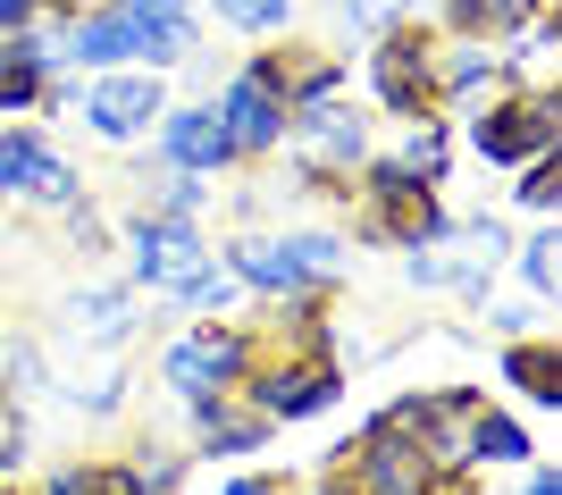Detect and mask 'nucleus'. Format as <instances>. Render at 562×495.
I'll return each instance as SVG.
<instances>
[{"mask_svg": "<svg viewBox=\"0 0 562 495\" xmlns=\"http://www.w3.org/2000/svg\"><path fill=\"white\" fill-rule=\"evenodd\" d=\"M328 471L345 479V495H428L446 471L420 437V395H395L386 412H370L352 428V446L328 453Z\"/></svg>", "mask_w": 562, "mask_h": 495, "instance_id": "nucleus-1", "label": "nucleus"}, {"mask_svg": "<svg viewBox=\"0 0 562 495\" xmlns=\"http://www.w3.org/2000/svg\"><path fill=\"white\" fill-rule=\"evenodd\" d=\"M352 244H386V252H420V244H446V202H437V185L428 177H412L403 160H361L352 168Z\"/></svg>", "mask_w": 562, "mask_h": 495, "instance_id": "nucleus-2", "label": "nucleus"}, {"mask_svg": "<svg viewBox=\"0 0 562 495\" xmlns=\"http://www.w3.org/2000/svg\"><path fill=\"white\" fill-rule=\"evenodd\" d=\"M462 143L479 151L487 168H520V160H546L562 151V93L554 85H495L462 110Z\"/></svg>", "mask_w": 562, "mask_h": 495, "instance_id": "nucleus-3", "label": "nucleus"}, {"mask_svg": "<svg viewBox=\"0 0 562 495\" xmlns=\"http://www.w3.org/2000/svg\"><path fill=\"white\" fill-rule=\"evenodd\" d=\"M361 85H370V101L386 110V119H446L437 110V25L412 18V25H386V34H370V59H361Z\"/></svg>", "mask_w": 562, "mask_h": 495, "instance_id": "nucleus-4", "label": "nucleus"}, {"mask_svg": "<svg viewBox=\"0 0 562 495\" xmlns=\"http://www.w3.org/2000/svg\"><path fill=\"white\" fill-rule=\"evenodd\" d=\"M211 236L193 218H160V211H135L126 218V285L135 294H160V303H186L193 285L211 278Z\"/></svg>", "mask_w": 562, "mask_h": 495, "instance_id": "nucleus-5", "label": "nucleus"}, {"mask_svg": "<svg viewBox=\"0 0 562 495\" xmlns=\"http://www.w3.org/2000/svg\"><path fill=\"white\" fill-rule=\"evenodd\" d=\"M244 370H252V328L244 319H193L186 336H168V353H160V386L177 403L235 395Z\"/></svg>", "mask_w": 562, "mask_h": 495, "instance_id": "nucleus-6", "label": "nucleus"}, {"mask_svg": "<svg viewBox=\"0 0 562 495\" xmlns=\"http://www.w3.org/2000/svg\"><path fill=\"white\" fill-rule=\"evenodd\" d=\"M76 110L101 143H143L168 110V76L160 68H93L76 76Z\"/></svg>", "mask_w": 562, "mask_h": 495, "instance_id": "nucleus-7", "label": "nucleus"}, {"mask_svg": "<svg viewBox=\"0 0 562 495\" xmlns=\"http://www.w3.org/2000/svg\"><path fill=\"white\" fill-rule=\"evenodd\" d=\"M278 50H252L244 68L285 101V110H319V101H345V59L319 43H294V34H269Z\"/></svg>", "mask_w": 562, "mask_h": 495, "instance_id": "nucleus-8", "label": "nucleus"}, {"mask_svg": "<svg viewBox=\"0 0 562 495\" xmlns=\"http://www.w3.org/2000/svg\"><path fill=\"white\" fill-rule=\"evenodd\" d=\"M227 269L244 278V294H260V303H303V294H336V285H319L303 269V252H294V236L285 227H244V236L227 244Z\"/></svg>", "mask_w": 562, "mask_h": 495, "instance_id": "nucleus-9", "label": "nucleus"}, {"mask_svg": "<svg viewBox=\"0 0 562 495\" xmlns=\"http://www.w3.org/2000/svg\"><path fill=\"white\" fill-rule=\"evenodd\" d=\"M135 328H143L135 285H76L68 303H59V336H68L76 353H126Z\"/></svg>", "mask_w": 562, "mask_h": 495, "instance_id": "nucleus-10", "label": "nucleus"}, {"mask_svg": "<svg viewBox=\"0 0 562 495\" xmlns=\"http://www.w3.org/2000/svg\"><path fill=\"white\" fill-rule=\"evenodd\" d=\"M218 126H227V143H235V160H278V143H285V119H294V110H285L278 93H269V85H260L252 68H235L227 85H218Z\"/></svg>", "mask_w": 562, "mask_h": 495, "instance_id": "nucleus-11", "label": "nucleus"}, {"mask_svg": "<svg viewBox=\"0 0 562 495\" xmlns=\"http://www.w3.org/2000/svg\"><path fill=\"white\" fill-rule=\"evenodd\" d=\"M151 151L177 160V168H193V177H227V168H244V160H235V143H227V126H218V101H168L160 126H151Z\"/></svg>", "mask_w": 562, "mask_h": 495, "instance_id": "nucleus-12", "label": "nucleus"}, {"mask_svg": "<svg viewBox=\"0 0 562 495\" xmlns=\"http://www.w3.org/2000/svg\"><path fill=\"white\" fill-rule=\"evenodd\" d=\"M59 59H68L76 76H93V68H143V18H126L117 0H101V9H85V18L59 25Z\"/></svg>", "mask_w": 562, "mask_h": 495, "instance_id": "nucleus-13", "label": "nucleus"}, {"mask_svg": "<svg viewBox=\"0 0 562 495\" xmlns=\"http://www.w3.org/2000/svg\"><path fill=\"white\" fill-rule=\"evenodd\" d=\"M504 85V50L479 43V34H437V110H470L479 93Z\"/></svg>", "mask_w": 562, "mask_h": 495, "instance_id": "nucleus-14", "label": "nucleus"}, {"mask_svg": "<svg viewBox=\"0 0 562 495\" xmlns=\"http://www.w3.org/2000/svg\"><path fill=\"white\" fill-rule=\"evenodd\" d=\"M504 386L538 403V412H562V336H504V353H495Z\"/></svg>", "mask_w": 562, "mask_h": 495, "instance_id": "nucleus-15", "label": "nucleus"}, {"mask_svg": "<svg viewBox=\"0 0 562 495\" xmlns=\"http://www.w3.org/2000/svg\"><path fill=\"white\" fill-rule=\"evenodd\" d=\"M186 412H193L202 453H260L269 446V420H260L244 395H202V403H186Z\"/></svg>", "mask_w": 562, "mask_h": 495, "instance_id": "nucleus-16", "label": "nucleus"}, {"mask_svg": "<svg viewBox=\"0 0 562 495\" xmlns=\"http://www.w3.org/2000/svg\"><path fill=\"white\" fill-rule=\"evenodd\" d=\"M135 185H143V211H160V218H193L202 227V211H211V185L218 177H193V168H177V160H151L135 168Z\"/></svg>", "mask_w": 562, "mask_h": 495, "instance_id": "nucleus-17", "label": "nucleus"}, {"mask_svg": "<svg viewBox=\"0 0 562 495\" xmlns=\"http://www.w3.org/2000/svg\"><path fill=\"white\" fill-rule=\"evenodd\" d=\"M50 386H59L85 420H110L117 403H126V353H85V370H76V378H50Z\"/></svg>", "mask_w": 562, "mask_h": 495, "instance_id": "nucleus-18", "label": "nucleus"}, {"mask_svg": "<svg viewBox=\"0 0 562 495\" xmlns=\"http://www.w3.org/2000/svg\"><path fill=\"white\" fill-rule=\"evenodd\" d=\"M437 18H446V34H479V43H504L513 25L546 18V0H437Z\"/></svg>", "mask_w": 562, "mask_h": 495, "instance_id": "nucleus-19", "label": "nucleus"}, {"mask_svg": "<svg viewBox=\"0 0 562 495\" xmlns=\"http://www.w3.org/2000/svg\"><path fill=\"white\" fill-rule=\"evenodd\" d=\"M43 386H50V353L34 345V336H9V328H0V403H18V412H25Z\"/></svg>", "mask_w": 562, "mask_h": 495, "instance_id": "nucleus-20", "label": "nucleus"}, {"mask_svg": "<svg viewBox=\"0 0 562 495\" xmlns=\"http://www.w3.org/2000/svg\"><path fill=\"white\" fill-rule=\"evenodd\" d=\"M470 453H479V471H487V462H538L529 428H520L513 412H495V403H479V420H470Z\"/></svg>", "mask_w": 562, "mask_h": 495, "instance_id": "nucleus-21", "label": "nucleus"}, {"mask_svg": "<svg viewBox=\"0 0 562 495\" xmlns=\"http://www.w3.org/2000/svg\"><path fill=\"white\" fill-rule=\"evenodd\" d=\"M328 18L345 25V34H386V25H412V18H437V0H328Z\"/></svg>", "mask_w": 562, "mask_h": 495, "instance_id": "nucleus-22", "label": "nucleus"}, {"mask_svg": "<svg viewBox=\"0 0 562 495\" xmlns=\"http://www.w3.org/2000/svg\"><path fill=\"white\" fill-rule=\"evenodd\" d=\"M43 495H143L135 462H68V471H50Z\"/></svg>", "mask_w": 562, "mask_h": 495, "instance_id": "nucleus-23", "label": "nucleus"}, {"mask_svg": "<svg viewBox=\"0 0 562 495\" xmlns=\"http://www.w3.org/2000/svg\"><path fill=\"white\" fill-rule=\"evenodd\" d=\"M18 202H34V211H76V202H85V177H76V168L59 160V151H43V160L25 168Z\"/></svg>", "mask_w": 562, "mask_h": 495, "instance_id": "nucleus-24", "label": "nucleus"}, {"mask_svg": "<svg viewBox=\"0 0 562 495\" xmlns=\"http://www.w3.org/2000/svg\"><path fill=\"white\" fill-rule=\"evenodd\" d=\"M412 177H428V185H446V168H453V126L446 119H412V135H403V151H395Z\"/></svg>", "mask_w": 562, "mask_h": 495, "instance_id": "nucleus-25", "label": "nucleus"}, {"mask_svg": "<svg viewBox=\"0 0 562 495\" xmlns=\"http://www.w3.org/2000/svg\"><path fill=\"white\" fill-rule=\"evenodd\" d=\"M202 9H211L227 34H260V43L294 25V0H202Z\"/></svg>", "mask_w": 562, "mask_h": 495, "instance_id": "nucleus-26", "label": "nucleus"}, {"mask_svg": "<svg viewBox=\"0 0 562 495\" xmlns=\"http://www.w3.org/2000/svg\"><path fill=\"white\" fill-rule=\"evenodd\" d=\"M513 269L529 294H562V227H538L529 244H513Z\"/></svg>", "mask_w": 562, "mask_h": 495, "instance_id": "nucleus-27", "label": "nucleus"}, {"mask_svg": "<svg viewBox=\"0 0 562 495\" xmlns=\"http://www.w3.org/2000/svg\"><path fill=\"white\" fill-rule=\"evenodd\" d=\"M50 143H43V126H0V202H18V185H25V168L43 160Z\"/></svg>", "mask_w": 562, "mask_h": 495, "instance_id": "nucleus-28", "label": "nucleus"}, {"mask_svg": "<svg viewBox=\"0 0 562 495\" xmlns=\"http://www.w3.org/2000/svg\"><path fill=\"white\" fill-rule=\"evenodd\" d=\"M513 202H520V211H538V218H554V211H562V151H546V160H520Z\"/></svg>", "mask_w": 562, "mask_h": 495, "instance_id": "nucleus-29", "label": "nucleus"}, {"mask_svg": "<svg viewBox=\"0 0 562 495\" xmlns=\"http://www.w3.org/2000/svg\"><path fill=\"white\" fill-rule=\"evenodd\" d=\"M43 85H50V76H34L25 59L0 50V119H34V110H43Z\"/></svg>", "mask_w": 562, "mask_h": 495, "instance_id": "nucleus-30", "label": "nucleus"}, {"mask_svg": "<svg viewBox=\"0 0 562 495\" xmlns=\"http://www.w3.org/2000/svg\"><path fill=\"white\" fill-rule=\"evenodd\" d=\"M235 303H244V278H235L227 260H211V278H202V285L186 294V311H202V319H227Z\"/></svg>", "mask_w": 562, "mask_h": 495, "instance_id": "nucleus-31", "label": "nucleus"}, {"mask_svg": "<svg viewBox=\"0 0 562 495\" xmlns=\"http://www.w3.org/2000/svg\"><path fill=\"white\" fill-rule=\"evenodd\" d=\"M135 479H143V495H177V487H186V453H160V446H143Z\"/></svg>", "mask_w": 562, "mask_h": 495, "instance_id": "nucleus-32", "label": "nucleus"}, {"mask_svg": "<svg viewBox=\"0 0 562 495\" xmlns=\"http://www.w3.org/2000/svg\"><path fill=\"white\" fill-rule=\"evenodd\" d=\"M68 218V236H76V252H110V218L93 211V202H76V211H59Z\"/></svg>", "mask_w": 562, "mask_h": 495, "instance_id": "nucleus-33", "label": "nucleus"}, {"mask_svg": "<svg viewBox=\"0 0 562 495\" xmlns=\"http://www.w3.org/2000/svg\"><path fill=\"white\" fill-rule=\"evenodd\" d=\"M487 319H495V336H538V303H504Z\"/></svg>", "mask_w": 562, "mask_h": 495, "instance_id": "nucleus-34", "label": "nucleus"}, {"mask_svg": "<svg viewBox=\"0 0 562 495\" xmlns=\"http://www.w3.org/2000/svg\"><path fill=\"white\" fill-rule=\"evenodd\" d=\"M34 18H43V0H0V43H9V34H25Z\"/></svg>", "mask_w": 562, "mask_h": 495, "instance_id": "nucleus-35", "label": "nucleus"}, {"mask_svg": "<svg viewBox=\"0 0 562 495\" xmlns=\"http://www.w3.org/2000/svg\"><path fill=\"white\" fill-rule=\"evenodd\" d=\"M428 495H495V487H487V479H479V471H446V479H437V487H428Z\"/></svg>", "mask_w": 562, "mask_h": 495, "instance_id": "nucleus-36", "label": "nucleus"}, {"mask_svg": "<svg viewBox=\"0 0 562 495\" xmlns=\"http://www.w3.org/2000/svg\"><path fill=\"white\" fill-rule=\"evenodd\" d=\"M126 18H177V9H202V0H117Z\"/></svg>", "mask_w": 562, "mask_h": 495, "instance_id": "nucleus-37", "label": "nucleus"}, {"mask_svg": "<svg viewBox=\"0 0 562 495\" xmlns=\"http://www.w3.org/2000/svg\"><path fill=\"white\" fill-rule=\"evenodd\" d=\"M520 471H529V479H520V495H562V471H546V462H520Z\"/></svg>", "mask_w": 562, "mask_h": 495, "instance_id": "nucleus-38", "label": "nucleus"}, {"mask_svg": "<svg viewBox=\"0 0 562 495\" xmlns=\"http://www.w3.org/2000/svg\"><path fill=\"white\" fill-rule=\"evenodd\" d=\"M218 495H285V479H260V471H244V479H227Z\"/></svg>", "mask_w": 562, "mask_h": 495, "instance_id": "nucleus-39", "label": "nucleus"}, {"mask_svg": "<svg viewBox=\"0 0 562 495\" xmlns=\"http://www.w3.org/2000/svg\"><path fill=\"white\" fill-rule=\"evenodd\" d=\"M303 495H345V479H336V471H319V479H311Z\"/></svg>", "mask_w": 562, "mask_h": 495, "instance_id": "nucleus-40", "label": "nucleus"}]
</instances>
